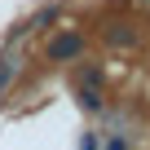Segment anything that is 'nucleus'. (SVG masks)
Instances as JSON below:
<instances>
[{"label": "nucleus", "instance_id": "4", "mask_svg": "<svg viewBox=\"0 0 150 150\" xmlns=\"http://www.w3.org/2000/svg\"><path fill=\"white\" fill-rule=\"evenodd\" d=\"M18 53H5V57H0V97H5V88L13 84V75H18Z\"/></svg>", "mask_w": 150, "mask_h": 150}, {"label": "nucleus", "instance_id": "6", "mask_svg": "<svg viewBox=\"0 0 150 150\" xmlns=\"http://www.w3.org/2000/svg\"><path fill=\"white\" fill-rule=\"evenodd\" d=\"M102 150H128V132H119V128L102 132Z\"/></svg>", "mask_w": 150, "mask_h": 150}, {"label": "nucleus", "instance_id": "2", "mask_svg": "<svg viewBox=\"0 0 150 150\" xmlns=\"http://www.w3.org/2000/svg\"><path fill=\"white\" fill-rule=\"evenodd\" d=\"M71 80H75V88H102L106 84V71L97 62H80V66L71 71Z\"/></svg>", "mask_w": 150, "mask_h": 150}, {"label": "nucleus", "instance_id": "5", "mask_svg": "<svg viewBox=\"0 0 150 150\" xmlns=\"http://www.w3.org/2000/svg\"><path fill=\"white\" fill-rule=\"evenodd\" d=\"M102 97H106L102 88H80V106H84L88 115H102V110H106V102H102Z\"/></svg>", "mask_w": 150, "mask_h": 150}, {"label": "nucleus", "instance_id": "1", "mask_svg": "<svg viewBox=\"0 0 150 150\" xmlns=\"http://www.w3.org/2000/svg\"><path fill=\"white\" fill-rule=\"evenodd\" d=\"M44 57H49V62H75V57H84V35L66 27L62 35H53V40L44 44Z\"/></svg>", "mask_w": 150, "mask_h": 150}, {"label": "nucleus", "instance_id": "3", "mask_svg": "<svg viewBox=\"0 0 150 150\" xmlns=\"http://www.w3.org/2000/svg\"><path fill=\"white\" fill-rule=\"evenodd\" d=\"M106 44H110V49H132V44H137V31L124 27V22H115V27H106Z\"/></svg>", "mask_w": 150, "mask_h": 150}, {"label": "nucleus", "instance_id": "7", "mask_svg": "<svg viewBox=\"0 0 150 150\" xmlns=\"http://www.w3.org/2000/svg\"><path fill=\"white\" fill-rule=\"evenodd\" d=\"M80 150H97V132H84L80 137Z\"/></svg>", "mask_w": 150, "mask_h": 150}]
</instances>
